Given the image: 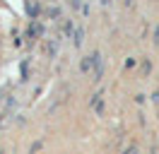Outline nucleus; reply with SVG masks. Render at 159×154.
<instances>
[{"mask_svg":"<svg viewBox=\"0 0 159 154\" xmlns=\"http://www.w3.org/2000/svg\"><path fill=\"white\" fill-rule=\"evenodd\" d=\"M27 10H29V15H36V12H39V5H36V2H29Z\"/></svg>","mask_w":159,"mask_h":154,"instance_id":"nucleus-1","label":"nucleus"},{"mask_svg":"<svg viewBox=\"0 0 159 154\" xmlns=\"http://www.w3.org/2000/svg\"><path fill=\"white\" fill-rule=\"evenodd\" d=\"M29 34H31V36H39V34H41V27H39V24H34V27L29 29Z\"/></svg>","mask_w":159,"mask_h":154,"instance_id":"nucleus-2","label":"nucleus"}]
</instances>
